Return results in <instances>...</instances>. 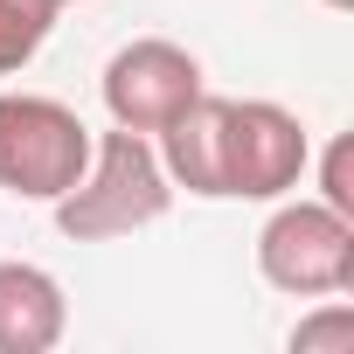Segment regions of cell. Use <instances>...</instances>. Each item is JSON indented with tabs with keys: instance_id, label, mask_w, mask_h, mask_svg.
Listing matches in <instances>:
<instances>
[{
	"instance_id": "obj_3",
	"label": "cell",
	"mask_w": 354,
	"mask_h": 354,
	"mask_svg": "<svg viewBox=\"0 0 354 354\" xmlns=\"http://www.w3.org/2000/svg\"><path fill=\"white\" fill-rule=\"evenodd\" d=\"M257 271L264 285L292 299H333L354 285V216L326 202H285L257 230Z\"/></svg>"
},
{
	"instance_id": "obj_7",
	"label": "cell",
	"mask_w": 354,
	"mask_h": 354,
	"mask_svg": "<svg viewBox=\"0 0 354 354\" xmlns=\"http://www.w3.org/2000/svg\"><path fill=\"white\" fill-rule=\"evenodd\" d=\"M56 15H63V0H0V77L35 63V49L49 42Z\"/></svg>"
},
{
	"instance_id": "obj_10",
	"label": "cell",
	"mask_w": 354,
	"mask_h": 354,
	"mask_svg": "<svg viewBox=\"0 0 354 354\" xmlns=\"http://www.w3.org/2000/svg\"><path fill=\"white\" fill-rule=\"evenodd\" d=\"M319 8H333V15H347V8H354V0H319Z\"/></svg>"
},
{
	"instance_id": "obj_5",
	"label": "cell",
	"mask_w": 354,
	"mask_h": 354,
	"mask_svg": "<svg viewBox=\"0 0 354 354\" xmlns=\"http://www.w3.org/2000/svg\"><path fill=\"white\" fill-rule=\"evenodd\" d=\"M202 91H209L202 84V63L181 42H167V35H139V42H125L104 63V111H111V125L146 132V139L167 118H181Z\"/></svg>"
},
{
	"instance_id": "obj_8",
	"label": "cell",
	"mask_w": 354,
	"mask_h": 354,
	"mask_svg": "<svg viewBox=\"0 0 354 354\" xmlns=\"http://www.w3.org/2000/svg\"><path fill=\"white\" fill-rule=\"evenodd\" d=\"M347 347H354V313L340 299H326L313 319L292 326V354H347Z\"/></svg>"
},
{
	"instance_id": "obj_4",
	"label": "cell",
	"mask_w": 354,
	"mask_h": 354,
	"mask_svg": "<svg viewBox=\"0 0 354 354\" xmlns=\"http://www.w3.org/2000/svg\"><path fill=\"white\" fill-rule=\"evenodd\" d=\"M306 125L271 97H223V202H278L306 181Z\"/></svg>"
},
{
	"instance_id": "obj_6",
	"label": "cell",
	"mask_w": 354,
	"mask_h": 354,
	"mask_svg": "<svg viewBox=\"0 0 354 354\" xmlns=\"http://www.w3.org/2000/svg\"><path fill=\"white\" fill-rule=\"evenodd\" d=\"M70 326V299L42 264H0V354H49Z\"/></svg>"
},
{
	"instance_id": "obj_9",
	"label": "cell",
	"mask_w": 354,
	"mask_h": 354,
	"mask_svg": "<svg viewBox=\"0 0 354 354\" xmlns=\"http://www.w3.org/2000/svg\"><path fill=\"white\" fill-rule=\"evenodd\" d=\"M319 202L340 209V216H354V146L347 139H333L326 160H319Z\"/></svg>"
},
{
	"instance_id": "obj_2",
	"label": "cell",
	"mask_w": 354,
	"mask_h": 354,
	"mask_svg": "<svg viewBox=\"0 0 354 354\" xmlns=\"http://www.w3.org/2000/svg\"><path fill=\"white\" fill-rule=\"evenodd\" d=\"M91 167V125L63 97L8 91L0 97V188L21 202H56Z\"/></svg>"
},
{
	"instance_id": "obj_11",
	"label": "cell",
	"mask_w": 354,
	"mask_h": 354,
	"mask_svg": "<svg viewBox=\"0 0 354 354\" xmlns=\"http://www.w3.org/2000/svg\"><path fill=\"white\" fill-rule=\"evenodd\" d=\"M63 8H70V0H63Z\"/></svg>"
},
{
	"instance_id": "obj_1",
	"label": "cell",
	"mask_w": 354,
	"mask_h": 354,
	"mask_svg": "<svg viewBox=\"0 0 354 354\" xmlns=\"http://www.w3.org/2000/svg\"><path fill=\"white\" fill-rule=\"evenodd\" d=\"M49 209H56V230L70 243H111V236L153 230L174 209V181H167L146 132L111 125L104 139H91V167L77 174V188L56 195Z\"/></svg>"
}]
</instances>
